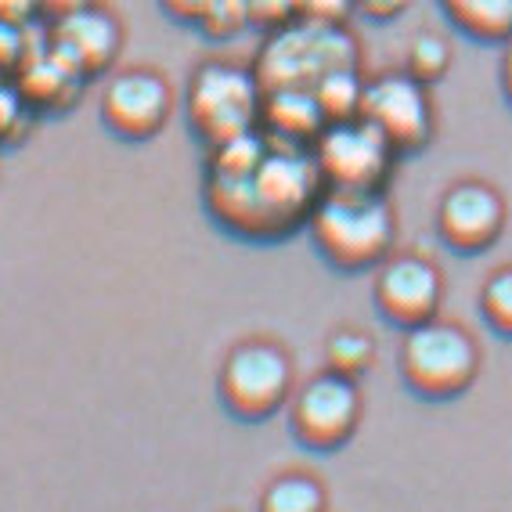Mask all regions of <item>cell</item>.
Returning a JSON list of instances; mask_svg holds the SVG:
<instances>
[{
    "label": "cell",
    "mask_w": 512,
    "mask_h": 512,
    "mask_svg": "<svg viewBox=\"0 0 512 512\" xmlns=\"http://www.w3.org/2000/svg\"><path fill=\"white\" fill-rule=\"evenodd\" d=\"M325 181L311 148L285 145L264 130L206 152L202 202L220 231L242 242H285L307 231Z\"/></svg>",
    "instance_id": "cell-1"
},
{
    "label": "cell",
    "mask_w": 512,
    "mask_h": 512,
    "mask_svg": "<svg viewBox=\"0 0 512 512\" xmlns=\"http://www.w3.org/2000/svg\"><path fill=\"white\" fill-rule=\"evenodd\" d=\"M307 235L332 271L361 275L394 256L397 217L386 192H325L307 220Z\"/></svg>",
    "instance_id": "cell-2"
},
{
    "label": "cell",
    "mask_w": 512,
    "mask_h": 512,
    "mask_svg": "<svg viewBox=\"0 0 512 512\" xmlns=\"http://www.w3.org/2000/svg\"><path fill=\"white\" fill-rule=\"evenodd\" d=\"M264 87L253 65L231 58H206L192 69L184 87V123L206 152L260 130Z\"/></svg>",
    "instance_id": "cell-3"
},
{
    "label": "cell",
    "mask_w": 512,
    "mask_h": 512,
    "mask_svg": "<svg viewBox=\"0 0 512 512\" xmlns=\"http://www.w3.org/2000/svg\"><path fill=\"white\" fill-rule=\"evenodd\" d=\"M336 69H361V44L347 26L325 22H289L264 33L253 58V73L264 91L278 87H318Z\"/></svg>",
    "instance_id": "cell-4"
},
{
    "label": "cell",
    "mask_w": 512,
    "mask_h": 512,
    "mask_svg": "<svg viewBox=\"0 0 512 512\" xmlns=\"http://www.w3.org/2000/svg\"><path fill=\"white\" fill-rule=\"evenodd\" d=\"M401 379L422 401H455L480 375V347L455 321H426L404 332Z\"/></svg>",
    "instance_id": "cell-5"
},
{
    "label": "cell",
    "mask_w": 512,
    "mask_h": 512,
    "mask_svg": "<svg viewBox=\"0 0 512 512\" xmlns=\"http://www.w3.org/2000/svg\"><path fill=\"white\" fill-rule=\"evenodd\" d=\"M296 390L293 357L275 339H242L228 350L217 375L224 412L238 422H264L289 408Z\"/></svg>",
    "instance_id": "cell-6"
},
{
    "label": "cell",
    "mask_w": 512,
    "mask_h": 512,
    "mask_svg": "<svg viewBox=\"0 0 512 512\" xmlns=\"http://www.w3.org/2000/svg\"><path fill=\"white\" fill-rule=\"evenodd\" d=\"M325 192H386L397 170V148L365 116L336 119L311 145Z\"/></svg>",
    "instance_id": "cell-7"
},
{
    "label": "cell",
    "mask_w": 512,
    "mask_h": 512,
    "mask_svg": "<svg viewBox=\"0 0 512 512\" xmlns=\"http://www.w3.org/2000/svg\"><path fill=\"white\" fill-rule=\"evenodd\" d=\"M361 390L357 379L336 372H318L289 397V430L307 451L332 455L357 433L361 422Z\"/></svg>",
    "instance_id": "cell-8"
},
{
    "label": "cell",
    "mask_w": 512,
    "mask_h": 512,
    "mask_svg": "<svg viewBox=\"0 0 512 512\" xmlns=\"http://www.w3.org/2000/svg\"><path fill=\"white\" fill-rule=\"evenodd\" d=\"M174 105V87L159 69L130 65V69H116L105 80L98 116L112 138L127 141V145H145L163 134V127L174 116Z\"/></svg>",
    "instance_id": "cell-9"
},
{
    "label": "cell",
    "mask_w": 512,
    "mask_h": 512,
    "mask_svg": "<svg viewBox=\"0 0 512 512\" xmlns=\"http://www.w3.org/2000/svg\"><path fill=\"white\" fill-rule=\"evenodd\" d=\"M361 116L397 148V156H415L433 141L437 130V109L426 83L412 73H375L365 80V98H361Z\"/></svg>",
    "instance_id": "cell-10"
},
{
    "label": "cell",
    "mask_w": 512,
    "mask_h": 512,
    "mask_svg": "<svg viewBox=\"0 0 512 512\" xmlns=\"http://www.w3.org/2000/svg\"><path fill=\"white\" fill-rule=\"evenodd\" d=\"M372 300L375 311L383 314L394 329L408 332L415 325H426V321L437 318L440 300H444V278H440L437 264L426 256H386L383 264L375 267Z\"/></svg>",
    "instance_id": "cell-11"
},
{
    "label": "cell",
    "mask_w": 512,
    "mask_h": 512,
    "mask_svg": "<svg viewBox=\"0 0 512 512\" xmlns=\"http://www.w3.org/2000/svg\"><path fill=\"white\" fill-rule=\"evenodd\" d=\"M123 40H127V33H123L119 15L94 0L87 8L69 11V15L51 22L44 44L51 47L58 58H65V62L73 65L83 80L91 83L116 69Z\"/></svg>",
    "instance_id": "cell-12"
},
{
    "label": "cell",
    "mask_w": 512,
    "mask_h": 512,
    "mask_svg": "<svg viewBox=\"0 0 512 512\" xmlns=\"http://www.w3.org/2000/svg\"><path fill=\"white\" fill-rule=\"evenodd\" d=\"M505 228V199L487 181L451 184L437 206V231L444 246L462 256L491 249Z\"/></svg>",
    "instance_id": "cell-13"
},
{
    "label": "cell",
    "mask_w": 512,
    "mask_h": 512,
    "mask_svg": "<svg viewBox=\"0 0 512 512\" xmlns=\"http://www.w3.org/2000/svg\"><path fill=\"white\" fill-rule=\"evenodd\" d=\"M11 83L19 87L22 101L37 116L69 112L83 98V87H87V80L65 58H58L47 44H40L37 51H29L26 62L15 69V80Z\"/></svg>",
    "instance_id": "cell-14"
},
{
    "label": "cell",
    "mask_w": 512,
    "mask_h": 512,
    "mask_svg": "<svg viewBox=\"0 0 512 512\" xmlns=\"http://www.w3.org/2000/svg\"><path fill=\"white\" fill-rule=\"evenodd\" d=\"M329 119L321 112L318 94L311 87H278L264 91V109H260V130L267 138L285 141V145L311 148Z\"/></svg>",
    "instance_id": "cell-15"
},
{
    "label": "cell",
    "mask_w": 512,
    "mask_h": 512,
    "mask_svg": "<svg viewBox=\"0 0 512 512\" xmlns=\"http://www.w3.org/2000/svg\"><path fill=\"white\" fill-rule=\"evenodd\" d=\"M444 19L476 44L512 40V0H437Z\"/></svg>",
    "instance_id": "cell-16"
},
{
    "label": "cell",
    "mask_w": 512,
    "mask_h": 512,
    "mask_svg": "<svg viewBox=\"0 0 512 512\" xmlns=\"http://www.w3.org/2000/svg\"><path fill=\"white\" fill-rule=\"evenodd\" d=\"M325 487L307 473H285L264 487L256 512H325Z\"/></svg>",
    "instance_id": "cell-17"
},
{
    "label": "cell",
    "mask_w": 512,
    "mask_h": 512,
    "mask_svg": "<svg viewBox=\"0 0 512 512\" xmlns=\"http://www.w3.org/2000/svg\"><path fill=\"white\" fill-rule=\"evenodd\" d=\"M365 80L368 76L361 69H336L329 73L325 80L314 87L318 94V105L325 112L329 123L336 119H350V116H361V98H365Z\"/></svg>",
    "instance_id": "cell-18"
},
{
    "label": "cell",
    "mask_w": 512,
    "mask_h": 512,
    "mask_svg": "<svg viewBox=\"0 0 512 512\" xmlns=\"http://www.w3.org/2000/svg\"><path fill=\"white\" fill-rule=\"evenodd\" d=\"M375 343L361 329H339L325 343V365L329 372L347 375V379H361L372 368Z\"/></svg>",
    "instance_id": "cell-19"
},
{
    "label": "cell",
    "mask_w": 512,
    "mask_h": 512,
    "mask_svg": "<svg viewBox=\"0 0 512 512\" xmlns=\"http://www.w3.org/2000/svg\"><path fill=\"white\" fill-rule=\"evenodd\" d=\"M404 73H412L419 83L433 87V83L451 73V44L440 37V33H419V37L408 44Z\"/></svg>",
    "instance_id": "cell-20"
},
{
    "label": "cell",
    "mask_w": 512,
    "mask_h": 512,
    "mask_svg": "<svg viewBox=\"0 0 512 512\" xmlns=\"http://www.w3.org/2000/svg\"><path fill=\"white\" fill-rule=\"evenodd\" d=\"M480 314L487 329L512 339V267H498L480 289Z\"/></svg>",
    "instance_id": "cell-21"
},
{
    "label": "cell",
    "mask_w": 512,
    "mask_h": 512,
    "mask_svg": "<svg viewBox=\"0 0 512 512\" xmlns=\"http://www.w3.org/2000/svg\"><path fill=\"white\" fill-rule=\"evenodd\" d=\"M206 40H235L246 29H253V15H249V0H213L210 11L202 15V22L195 26Z\"/></svg>",
    "instance_id": "cell-22"
},
{
    "label": "cell",
    "mask_w": 512,
    "mask_h": 512,
    "mask_svg": "<svg viewBox=\"0 0 512 512\" xmlns=\"http://www.w3.org/2000/svg\"><path fill=\"white\" fill-rule=\"evenodd\" d=\"M37 119V112L22 101L15 83H0V145H15L26 138L29 123Z\"/></svg>",
    "instance_id": "cell-23"
},
{
    "label": "cell",
    "mask_w": 512,
    "mask_h": 512,
    "mask_svg": "<svg viewBox=\"0 0 512 512\" xmlns=\"http://www.w3.org/2000/svg\"><path fill=\"white\" fill-rule=\"evenodd\" d=\"M354 15V0H296V19L325 22V26H347Z\"/></svg>",
    "instance_id": "cell-24"
},
{
    "label": "cell",
    "mask_w": 512,
    "mask_h": 512,
    "mask_svg": "<svg viewBox=\"0 0 512 512\" xmlns=\"http://www.w3.org/2000/svg\"><path fill=\"white\" fill-rule=\"evenodd\" d=\"M249 15H253V29L275 33L296 22V0H249Z\"/></svg>",
    "instance_id": "cell-25"
},
{
    "label": "cell",
    "mask_w": 512,
    "mask_h": 512,
    "mask_svg": "<svg viewBox=\"0 0 512 512\" xmlns=\"http://www.w3.org/2000/svg\"><path fill=\"white\" fill-rule=\"evenodd\" d=\"M210 4L213 0H159V8L174 22H181V26H199L202 15L210 11Z\"/></svg>",
    "instance_id": "cell-26"
},
{
    "label": "cell",
    "mask_w": 512,
    "mask_h": 512,
    "mask_svg": "<svg viewBox=\"0 0 512 512\" xmlns=\"http://www.w3.org/2000/svg\"><path fill=\"white\" fill-rule=\"evenodd\" d=\"M408 0H354V11H361L372 22H394L397 15H404Z\"/></svg>",
    "instance_id": "cell-27"
},
{
    "label": "cell",
    "mask_w": 512,
    "mask_h": 512,
    "mask_svg": "<svg viewBox=\"0 0 512 512\" xmlns=\"http://www.w3.org/2000/svg\"><path fill=\"white\" fill-rule=\"evenodd\" d=\"M37 15V0H0V22H8V26H29Z\"/></svg>",
    "instance_id": "cell-28"
},
{
    "label": "cell",
    "mask_w": 512,
    "mask_h": 512,
    "mask_svg": "<svg viewBox=\"0 0 512 512\" xmlns=\"http://www.w3.org/2000/svg\"><path fill=\"white\" fill-rule=\"evenodd\" d=\"M87 4H94V0H37V8L44 19H62V15H69V11H80L87 8Z\"/></svg>",
    "instance_id": "cell-29"
},
{
    "label": "cell",
    "mask_w": 512,
    "mask_h": 512,
    "mask_svg": "<svg viewBox=\"0 0 512 512\" xmlns=\"http://www.w3.org/2000/svg\"><path fill=\"white\" fill-rule=\"evenodd\" d=\"M502 91L505 101L512 105V40H505V51H502Z\"/></svg>",
    "instance_id": "cell-30"
}]
</instances>
